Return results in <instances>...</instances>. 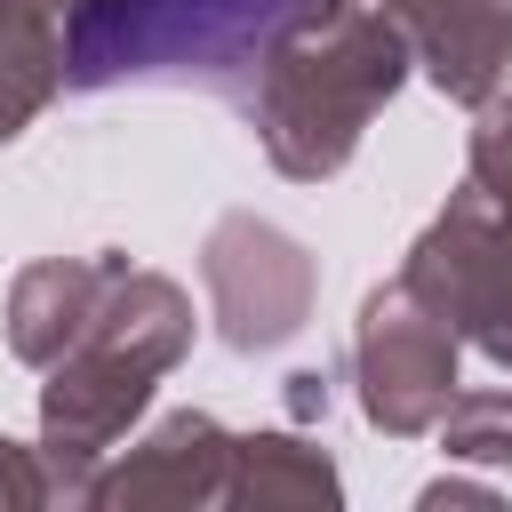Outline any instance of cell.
Segmentation results:
<instances>
[{"instance_id": "cell-1", "label": "cell", "mask_w": 512, "mask_h": 512, "mask_svg": "<svg viewBox=\"0 0 512 512\" xmlns=\"http://www.w3.org/2000/svg\"><path fill=\"white\" fill-rule=\"evenodd\" d=\"M408 64L416 48L376 0H320L272 48L240 112L288 184H328L376 128V112L400 96Z\"/></svg>"}, {"instance_id": "cell-2", "label": "cell", "mask_w": 512, "mask_h": 512, "mask_svg": "<svg viewBox=\"0 0 512 512\" xmlns=\"http://www.w3.org/2000/svg\"><path fill=\"white\" fill-rule=\"evenodd\" d=\"M192 352V296L168 272H120L96 328L48 368L40 384V464L56 504H88L96 472L152 408V384Z\"/></svg>"}, {"instance_id": "cell-3", "label": "cell", "mask_w": 512, "mask_h": 512, "mask_svg": "<svg viewBox=\"0 0 512 512\" xmlns=\"http://www.w3.org/2000/svg\"><path fill=\"white\" fill-rule=\"evenodd\" d=\"M320 0H72L64 16V88H208L248 104L272 48Z\"/></svg>"}, {"instance_id": "cell-4", "label": "cell", "mask_w": 512, "mask_h": 512, "mask_svg": "<svg viewBox=\"0 0 512 512\" xmlns=\"http://www.w3.org/2000/svg\"><path fill=\"white\" fill-rule=\"evenodd\" d=\"M400 272L432 312H448V328L472 352H488L512 376V192H488L464 176L448 208L416 232Z\"/></svg>"}, {"instance_id": "cell-5", "label": "cell", "mask_w": 512, "mask_h": 512, "mask_svg": "<svg viewBox=\"0 0 512 512\" xmlns=\"http://www.w3.org/2000/svg\"><path fill=\"white\" fill-rule=\"evenodd\" d=\"M456 360H464V336L448 328V312H432L408 288V272L360 296V320H352V384H360V416L384 440L440 432V416L456 400Z\"/></svg>"}, {"instance_id": "cell-6", "label": "cell", "mask_w": 512, "mask_h": 512, "mask_svg": "<svg viewBox=\"0 0 512 512\" xmlns=\"http://www.w3.org/2000/svg\"><path fill=\"white\" fill-rule=\"evenodd\" d=\"M200 288H208V320L232 352H280L288 336H304V320L320 304V264L272 216L232 208L200 240Z\"/></svg>"}, {"instance_id": "cell-7", "label": "cell", "mask_w": 512, "mask_h": 512, "mask_svg": "<svg viewBox=\"0 0 512 512\" xmlns=\"http://www.w3.org/2000/svg\"><path fill=\"white\" fill-rule=\"evenodd\" d=\"M224 480H232V432L208 408H168L136 448H112L88 504L96 512H144V504L200 512V504H224Z\"/></svg>"}, {"instance_id": "cell-8", "label": "cell", "mask_w": 512, "mask_h": 512, "mask_svg": "<svg viewBox=\"0 0 512 512\" xmlns=\"http://www.w3.org/2000/svg\"><path fill=\"white\" fill-rule=\"evenodd\" d=\"M376 8L408 32L424 80L448 104L480 112L504 88V72H512V0H376Z\"/></svg>"}, {"instance_id": "cell-9", "label": "cell", "mask_w": 512, "mask_h": 512, "mask_svg": "<svg viewBox=\"0 0 512 512\" xmlns=\"http://www.w3.org/2000/svg\"><path fill=\"white\" fill-rule=\"evenodd\" d=\"M120 272H128L120 248H96V256H40V264H24V272L8 280V352H16L24 368L48 376V368L96 328V312H104V296H112Z\"/></svg>"}, {"instance_id": "cell-10", "label": "cell", "mask_w": 512, "mask_h": 512, "mask_svg": "<svg viewBox=\"0 0 512 512\" xmlns=\"http://www.w3.org/2000/svg\"><path fill=\"white\" fill-rule=\"evenodd\" d=\"M72 0H0V144H16L64 88Z\"/></svg>"}, {"instance_id": "cell-11", "label": "cell", "mask_w": 512, "mask_h": 512, "mask_svg": "<svg viewBox=\"0 0 512 512\" xmlns=\"http://www.w3.org/2000/svg\"><path fill=\"white\" fill-rule=\"evenodd\" d=\"M344 472L328 448H312L304 432H232V480L224 504L232 512H264V504H336Z\"/></svg>"}, {"instance_id": "cell-12", "label": "cell", "mask_w": 512, "mask_h": 512, "mask_svg": "<svg viewBox=\"0 0 512 512\" xmlns=\"http://www.w3.org/2000/svg\"><path fill=\"white\" fill-rule=\"evenodd\" d=\"M440 448H448L456 464H496V472H512V392H464V384H456V400H448V416H440Z\"/></svg>"}, {"instance_id": "cell-13", "label": "cell", "mask_w": 512, "mask_h": 512, "mask_svg": "<svg viewBox=\"0 0 512 512\" xmlns=\"http://www.w3.org/2000/svg\"><path fill=\"white\" fill-rule=\"evenodd\" d=\"M464 176L488 192H512V88H496L472 112V144H464Z\"/></svg>"}, {"instance_id": "cell-14", "label": "cell", "mask_w": 512, "mask_h": 512, "mask_svg": "<svg viewBox=\"0 0 512 512\" xmlns=\"http://www.w3.org/2000/svg\"><path fill=\"white\" fill-rule=\"evenodd\" d=\"M40 504H56L40 448H24V440L0 432V512H40Z\"/></svg>"}, {"instance_id": "cell-15", "label": "cell", "mask_w": 512, "mask_h": 512, "mask_svg": "<svg viewBox=\"0 0 512 512\" xmlns=\"http://www.w3.org/2000/svg\"><path fill=\"white\" fill-rule=\"evenodd\" d=\"M416 504H424V512H440V504H496V488H480V480H456V472H448V480H432Z\"/></svg>"}, {"instance_id": "cell-16", "label": "cell", "mask_w": 512, "mask_h": 512, "mask_svg": "<svg viewBox=\"0 0 512 512\" xmlns=\"http://www.w3.org/2000/svg\"><path fill=\"white\" fill-rule=\"evenodd\" d=\"M288 384H296V416H328V376L320 368H296Z\"/></svg>"}]
</instances>
